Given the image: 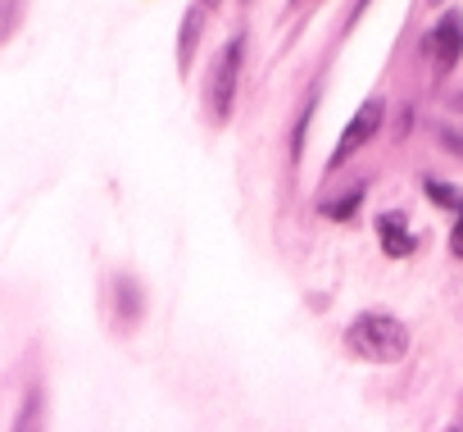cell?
Segmentation results:
<instances>
[{
  "label": "cell",
  "mask_w": 463,
  "mask_h": 432,
  "mask_svg": "<svg viewBox=\"0 0 463 432\" xmlns=\"http://www.w3.org/2000/svg\"><path fill=\"white\" fill-rule=\"evenodd\" d=\"M345 350L368 364H395L409 355V328L386 310H364L345 328Z\"/></svg>",
  "instance_id": "1"
},
{
  "label": "cell",
  "mask_w": 463,
  "mask_h": 432,
  "mask_svg": "<svg viewBox=\"0 0 463 432\" xmlns=\"http://www.w3.org/2000/svg\"><path fill=\"white\" fill-rule=\"evenodd\" d=\"M241 60H246V42L232 37L213 64V78H209V114L213 123H227L232 119V101H237V82H241Z\"/></svg>",
  "instance_id": "2"
},
{
  "label": "cell",
  "mask_w": 463,
  "mask_h": 432,
  "mask_svg": "<svg viewBox=\"0 0 463 432\" xmlns=\"http://www.w3.org/2000/svg\"><path fill=\"white\" fill-rule=\"evenodd\" d=\"M422 51H427V60H431V73H436V78H445V73L463 60V10L440 14V24L427 33Z\"/></svg>",
  "instance_id": "3"
},
{
  "label": "cell",
  "mask_w": 463,
  "mask_h": 432,
  "mask_svg": "<svg viewBox=\"0 0 463 432\" xmlns=\"http://www.w3.org/2000/svg\"><path fill=\"white\" fill-rule=\"evenodd\" d=\"M382 119H386V101H364V110H354V119L345 123V132H341V141H336V150H332V159H327V168H341L354 150H364L377 132H382Z\"/></svg>",
  "instance_id": "4"
},
{
  "label": "cell",
  "mask_w": 463,
  "mask_h": 432,
  "mask_svg": "<svg viewBox=\"0 0 463 432\" xmlns=\"http://www.w3.org/2000/svg\"><path fill=\"white\" fill-rule=\"evenodd\" d=\"M109 296H114V319H118V328H137L141 323V314H146V296H141V287H137V278H114V287H109Z\"/></svg>",
  "instance_id": "5"
},
{
  "label": "cell",
  "mask_w": 463,
  "mask_h": 432,
  "mask_svg": "<svg viewBox=\"0 0 463 432\" xmlns=\"http://www.w3.org/2000/svg\"><path fill=\"white\" fill-rule=\"evenodd\" d=\"M377 237H382V251H386L391 260H404V255L413 251V233H409V224L400 219L395 209L377 219Z\"/></svg>",
  "instance_id": "6"
},
{
  "label": "cell",
  "mask_w": 463,
  "mask_h": 432,
  "mask_svg": "<svg viewBox=\"0 0 463 432\" xmlns=\"http://www.w3.org/2000/svg\"><path fill=\"white\" fill-rule=\"evenodd\" d=\"M204 5L195 0V5L186 10V19H182V37H177V64H182V73H186V64L195 60V42H200V24H204Z\"/></svg>",
  "instance_id": "7"
},
{
  "label": "cell",
  "mask_w": 463,
  "mask_h": 432,
  "mask_svg": "<svg viewBox=\"0 0 463 432\" xmlns=\"http://www.w3.org/2000/svg\"><path fill=\"white\" fill-rule=\"evenodd\" d=\"M42 418H46L42 387H28L24 391V405H19V418H14V432H42Z\"/></svg>",
  "instance_id": "8"
},
{
  "label": "cell",
  "mask_w": 463,
  "mask_h": 432,
  "mask_svg": "<svg viewBox=\"0 0 463 432\" xmlns=\"http://www.w3.org/2000/svg\"><path fill=\"white\" fill-rule=\"evenodd\" d=\"M24 5H28V0H0V46H5V42L19 33V24H24Z\"/></svg>",
  "instance_id": "9"
},
{
  "label": "cell",
  "mask_w": 463,
  "mask_h": 432,
  "mask_svg": "<svg viewBox=\"0 0 463 432\" xmlns=\"http://www.w3.org/2000/svg\"><path fill=\"white\" fill-rule=\"evenodd\" d=\"M359 200H364V187H350L341 200H323V214L327 219H350V214L359 209Z\"/></svg>",
  "instance_id": "10"
},
{
  "label": "cell",
  "mask_w": 463,
  "mask_h": 432,
  "mask_svg": "<svg viewBox=\"0 0 463 432\" xmlns=\"http://www.w3.org/2000/svg\"><path fill=\"white\" fill-rule=\"evenodd\" d=\"M427 196H431V200H440V205H454V209H463V191H454V187L427 182Z\"/></svg>",
  "instance_id": "11"
},
{
  "label": "cell",
  "mask_w": 463,
  "mask_h": 432,
  "mask_svg": "<svg viewBox=\"0 0 463 432\" xmlns=\"http://www.w3.org/2000/svg\"><path fill=\"white\" fill-rule=\"evenodd\" d=\"M436 137H440V150H449L454 159H463V132L458 128H440Z\"/></svg>",
  "instance_id": "12"
},
{
  "label": "cell",
  "mask_w": 463,
  "mask_h": 432,
  "mask_svg": "<svg viewBox=\"0 0 463 432\" xmlns=\"http://www.w3.org/2000/svg\"><path fill=\"white\" fill-rule=\"evenodd\" d=\"M449 251L463 260V209H458V219H454V233H449Z\"/></svg>",
  "instance_id": "13"
},
{
  "label": "cell",
  "mask_w": 463,
  "mask_h": 432,
  "mask_svg": "<svg viewBox=\"0 0 463 432\" xmlns=\"http://www.w3.org/2000/svg\"><path fill=\"white\" fill-rule=\"evenodd\" d=\"M454 110H458V114H463V96H454Z\"/></svg>",
  "instance_id": "14"
},
{
  "label": "cell",
  "mask_w": 463,
  "mask_h": 432,
  "mask_svg": "<svg viewBox=\"0 0 463 432\" xmlns=\"http://www.w3.org/2000/svg\"><path fill=\"white\" fill-rule=\"evenodd\" d=\"M449 432H463V418H458V423H454V427H449Z\"/></svg>",
  "instance_id": "15"
}]
</instances>
